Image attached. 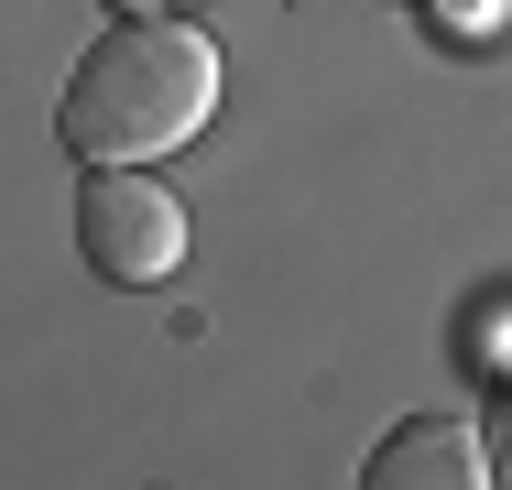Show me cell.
<instances>
[{
    "label": "cell",
    "mask_w": 512,
    "mask_h": 490,
    "mask_svg": "<svg viewBox=\"0 0 512 490\" xmlns=\"http://www.w3.org/2000/svg\"><path fill=\"white\" fill-rule=\"evenodd\" d=\"M360 490H502V480H491V436H480V425L404 414V425L360 458Z\"/></svg>",
    "instance_id": "3"
},
{
    "label": "cell",
    "mask_w": 512,
    "mask_h": 490,
    "mask_svg": "<svg viewBox=\"0 0 512 490\" xmlns=\"http://www.w3.org/2000/svg\"><path fill=\"white\" fill-rule=\"evenodd\" d=\"M480 436H491V480L512 490V392H502V403H491V425H480Z\"/></svg>",
    "instance_id": "4"
},
{
    "label": "cell",
    "mask_w": 512,
    "mask_h": 490,
    "mask_svg": "<svg viewBox=\"0 0 512 490\" xmlns=\"http://www.w3.org/2000/svg\"><path fill=\"white\" fill-rule=\"evenodd\" d=\"M491 11H502V0H447V22H458V33H480Z\"/></svg>",
    "instance_id": "5"
},
{
    "label": "cell",
    "mask_w": 512,
    "mask_h": 490,
    "mask_svg": "<svg viewBox=\"0 0 512 490\" xmlns=\"http://www.w3.org/2000/svg\"><path fill=\"white\" fill-rule=\"evenodd\" d=\"M207 109H218V44L175 11H142V22H109L66 66L55 142L77 164H164L175 142L207 131Z\"/></svg>",
    "instance_id": "1"
},
{
    "label": "cell",
    "mask_w": 512,
    "mask_h": 490,
    "mask_svg": "<svg viewBox=\"0 0 512 490\" xmlns=\"http://www.w3.org/2000/svg\"><path fill=\"white\" fill-rule=\"evenodd\" d=\"M77 251L120 294L175 284V262H186V207H175V186H153L142 164H88L77 175Z\"/></svg>",
    "instance_id": "2"
},
{
    "label": "cell",
    "mask_w": 512,
    "mask_h": 490,
    "mask_svg": "<svg viewBox=\"0 0 512 490\" xmlns=\"http://www.w3.org/2000/svg\"><path fill=\"white\" fill-rule=\"evenodd\" d=\"M109 11H120V22H142V11H175V0H109Z\"/></svg>",
    "instance_id": "6"
}]
</instances>
